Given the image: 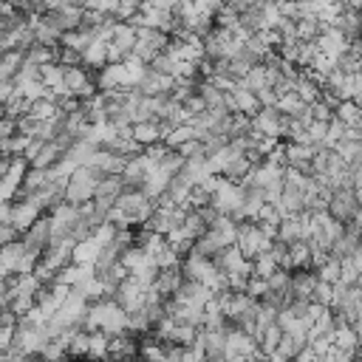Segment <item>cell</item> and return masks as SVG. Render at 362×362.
I'll return each mask as SVG.
<instances>
[{"label": "cell", "mask_w": 362, "mask_h": 362, "mask_svg": "<svg viewBox=\"0 0 362 362\" xmlns=\"http://www.w3.org/2000/svg\"><path fill=\"white\" fill-rule=\"evenodd\" d=\"M252 127H255V133H260V136H266V139H283L286 116H283L277 107H263V110L252 119Z\"/></svg>", "instance_id": "2"}, {"label": "cell", "mask_w": 362, "mask_h": 362, "mask_svg": "<svg viewBox=\"0 0 362 362\" xmlns=\"http://www.w3.org/2000/svg\"><path fill=\"white\" fill-rule=\"evenodd\" d=\"M107 45H110V42H93L90 48H85V51H82V68L102 71L105 65H110V59H107Z\"/></svg>", "instance_id": "6"}, {"label": "cell", "mask_w": 362, "mask_h": 362, "mask_svg": "<svg viewBox=\"0 0 362 362\" xmlns=\"http://www.w3.org/2000/svg\"><path fill=\"white\" fill-rule=\"evenodd\" d=\"M133 139H136L141 147L161 144V141H164V124H161V119H144V122H136V124H133Z\"/></svg>", "instance_id": "3"}, {"label": "cell", "mask_w": 362, "mask_h": 362, "mask_svg": "<svg viewBox=\"0 0 362 362\" xmlns=\"http://www.w3.org/2000/svg\"><path fill=\"white\" fill-rule=\"evenodd\" d=\"M334 25L348 37V42H359V40H362V11H356V8H345V11L337 17Z\"/></svg>", "instance_id": "4"}, {"label": "cell", "mask_w": 362, "mask_h": 362, "mask_svg": "<svg viewBox=\"0 0 362 362\" xmlns=\"http://www.w3.org/2000/svg\"><path fill=\"white\" fill-rule=\"evenodd\" d=\"M144 3H147V0H144Z\"/></svg>", "instance_id": "7"}, {"label": "cell", "mask_w": 362, "mask_h": 362, "mask_svg": "<svg viewBox=\"0 0 362 362\" xmlns=\"http://www.w3.org/2000/svg\"><path fill=\"white\" fill-rule=\"evenodd\" d=\"M45 20L65 37L68 31H76L85 20V8L76 6V3H65L62 8H54V11H45Z\"/></svg>", "instance_id": "1"}, {"label": "cell", "mask_w": 362, "mask_h": 362, "mask_svg": "<svg viewBox=\"0 0 362 362\" xmlns=\"http://www.w3.org/2000/svg\"><path fill=\"white\" fill-rule=\"evenodd\" d=\"M23 65H25V51H20V48L3 51V59H0V79H3V82H14V76L20 74Z\"/></svg>", "instance_id": "5"}]
</instances>
